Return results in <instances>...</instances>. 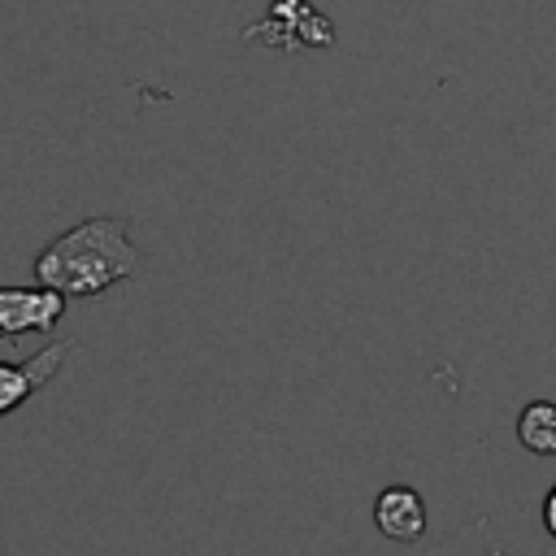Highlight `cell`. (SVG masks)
<instances>
[{
  "label": "cell",
  "instance_id": "1",
  "mask_svg": "<svg viewBox=\"0 0 556 556\" xmlns=\"http://www.w3.org/2000/svg\"><path fill=\"white\" fill-rule=\"evenodd\" d=\"M135 269L139 248L130 243L126 217H87L35 256V282L56 287L65 300L100 295L104 287L126 282Z\"/></svg>",
  "mask_w": 556,
  "mask_h": 556
},
{
  "label": "cell",
  "instance_id": "2",
  "mask_svg": "<svg viewBox=\"0 0 556 556\" xmlns=\"http://www.w3.org/2000/svg\"><path fill=\"white\" fill-rule=\"evenodd\" d=\"M65 317V295L56 287H0V339L13 343L17 334L35 330L48 334Z\"/></svg>",
  "mask_w": 556,
  "mask_h": 556
},
{
  "label": "cell",
  "instance_id": "3",
  "mask_svg": "<svg viewBox=\"0 0 556 556\" xmlns=\"http://www.w3.org/2000/svg\"><path fill=\"white\" fill-rule=\"evenodd\" d=\"M74 352V343H48L35 356H26L22 365L0 361V417H9L13 408H22L35 391H43L52 382V374L65 365V356Z\"/></svg>",
  "mask_w": 556,
  "mask_h": 556
},
{
  "label": "cell",
  "instance_id": "4",
  "mask_svg": "<svg viewBox=\"0 0 556 556\" xmlns=\"http://www.w3.org/2000/svg\"><path fill=\"white\" fill-rule=\"evenodd\" d=\"M374 521H378V530H382L387 539L413 543V539L426 534V500H421L413 486L395 482V486H387V491L374 500Z\"/></svg>",
  "mask_w": 556,
  "mask_h": 556
},
{
  "label": "cell",
  "instance_id": "5",
  "mask_svg": "<svg viewBox=\"0 0 556 556\" xmlns=\"http://www.w3.org/2000/svg\"><path fill=\"white\" fill-rule=\"evenodd\" d=\"M517 439L534 456H556V404L552 400H530L517 413Z\"/></svg>",
  "mask_w": 556,
  "mask_h": 556
},
{
  "label": "cell",
  "instance_id": "6",
  "mask_svg": "<svg viewBox=\"0 0 556 556\" xmlns=\"http://www.w3.org/2000/svg\"><path fill=\"white\" fill-rule=\"evenodd\" d=\"M543 526H547V534L556 539V486L543 495Z\"/></svg>",
  "mask_w": 556,
  "mask_h": 556
}]
</instances>
